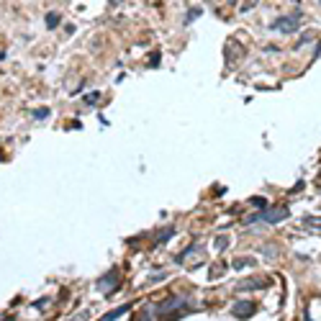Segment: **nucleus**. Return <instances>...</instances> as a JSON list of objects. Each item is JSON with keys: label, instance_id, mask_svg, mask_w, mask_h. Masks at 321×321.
<instances>
[{"label": "nucleus", "instance_id": "f8f14e48", "mask_svg": "<svg viewBox=\"0 0 321 321\" xmlns=\"http://www.w3.org/2000/svg\"><path fill=\"white\" fill-rule=\"evenodd\" d=\"M57 24H59V16H57V13H49V16H47V26L52 29V26H57Z\"/></svg>", "mask_w": 321, "mask_h": 321}, {"label": "nucleus", "instance_id": "6e6552de", "mask_svg": "<svg viewBox=\"0 0 321 321\" xmlns=\"http://www.w3.org/2000/svg\"><path fill=\"white\" fill-rule=\"evenodd\" d=\"M254 265H257V260H254V257H242V260L237 257V260L231 262V267H234V270H247V267H254Z\"/></svg>", "mask_w": 321, "mask_h": 321}, {"label": "nucleus", "instance_id": "f03ea898", "mask_svg": "<svg viewBox=\"0 0 321 321\" xmlns=\"http://www.w3.org/2000/svg\"><path fill=\"white\" fill-rule=\"evenodd\" d=\"M301 13L295 11V13H288V16H280V18H275L272 24H270V31H275V34H293V31H298V26H301Z\"/></svg>", "mask_w": 321, "mask_h": 321}, {"label": "nucleus", "instance_id": "20e7f679", "mask_svg": "<svg viewBox=\"0 0 321 321\" xmlns=\"http://www.w3.org/2000/svg\"><path fill=\"white\" fill-rule=\"evenodd\" d=\"M116 285H118V270H108V272L95 283V288H98L100 293H111Z\"/></svg>", "mask_w": 321, "mask_h": 321}, {"label": "nucleus", "instance_id": "423d86ee", "mask_svg": "<svg viewBox=\"0 0 321 321\" xmlns=\"http://www.w3.org/2000/svg\"><path fill=\"white\" fill-rule=\"evenodd\" d=\"M301 226H303L306 231H311V234H318V237H321V216H303Z\"/></svg>", "mask_w": 321, "mask_h": 321}, {"label": "nucleus", "instance_id": "4468645a", "mask_svg": "<svg viewBox=\"0 0 321 321\" xmlns=\"http://www.w3.org/2000/svg\"><path fill=\"white\" fill-rule=\"evenodd\" d=\"M34 116H36V118H47V116H49V108H36Z\"/></svg>", "mask_w": 321, "mask_h": 321}, {"label": "nucleus", "instance_id": "0eeeda50", "mask_svg": "<svg viewBox=\"0 0 321 321\" xmlns=\"http://www.w3.org/2000/svg\"><path fill=\"white\" fill-rule=\"evenodd\" d=\"M265 285H267V280L254 277V280H242L237 288H239V290H257V288H265Z\"/></svg>", "mask_w": 321, "mask_h": 321}, {"label": "nucleus", "instance_id": "39448f33", "mask_svg": "<svg viewBox=\"0 0 321 321\" xmlns=\"http://www.w3.org/2000/svg\"><path fill=\"white\" fill-rule=\"evenodd\" d=\"M254 311H257V306H254L252 301H237V303L231 306V313H234L237 318H249Z\"/></svg>", "mask_w": 321, "mask_h": 321}, {"label": "nucleus", "instance_id": "ddd939ff", "mask_svg": "<svg viewBox=\"0 0 321 321\" xmlns=\"http://www.w3.org/2000/svg\"><path fill=\"white\" fill-rule=\"evenodd\" d=\"M98 100H100V93H98V90H95V93H90V95H85V103H90V105H93V103H98Z\"/></svg>", "mask_w": 321, "mask_h": 321}, {"label": "nucleus", "instance_id": "2eb2a0df", "mask_svg": "<svg viewBox=\"0 0 321 321\" xmlns=\"http://www.w3.org/2000/svg\"><path fill=\"white\" fill-rule=\"evenodd\" d=\"M85 318H88V311H80V313L75 316V321H85Z\"/></svg>", "mask_w": 321, "mask_h": 321}, {"label": "nucleus", "instance_id": "f257e3e1", "mask_svg": "<svg viewBox=\"0 0 321 321\" xmlns=\"http://www.w3.org/2000/svg\"><path fill=\"white\" fill-rule=\"evenodd\" d=\"M157 313H170L173 318H178V316H183L185 311H188V301L185 298H180V295H170L167 301H162V303H157V306H152Z\"/></svg>", "mask_w": 321, "mask_h": 321}, {"label": "nucleus", "instance_id": "7ed1b4c3", "mask_svg": "<svg viewBox=\"0 0 321 321\" xmlns=\"http://www.w3.org/2000/svg\"><path fill=\"white\" fill-rule=\"evenodd\" d=\"M288 208L285 206H277V208H270V211H265V213H260V216H252L249 221H254V219H260V221H267V224H280V221H285L288 219Z\"/></svg>", "mask_w": 321, "mask_h": 321}, {"label": "nucleus", "instance_id": "9b49d317", "mask_svg": "<svg viewBox=\"0 0 321 321\" xmlns=\"http://www.w3.org/2000/svg\"><path fill=\"white\" fill-rule=\"evenodd\" d=\"M173 234H175V229H173V226H170V229H165V231H159V234H157V242H167Z\"/></svg>", "mask_w": 321, "mask_h": 321}, {"label": "nucleus", "instance_id": "1a4fd4ad", "mask_svg": "<svg viewBox=\"0 0 321 321\" xmlns=\"http://www.w3.org/2000/svg\"><path fill=\"white\" fill-rule=\"evenodd\" d=\"M126 311H129V306H118L116 311H108V313H105L103 318H98V321H116V318H118V316H123Z\"/></svg>", "mask_w": 321, "mask_h": 321}, {"label": "nucleus", "instance_id": "9d476101", "mask_svg": "<svg viewBox=\"0 0 321 321\" xmlns=\"http://www.w3.org/2000/svg\"><path fill=\"white\" fill-rule=\"evenodd\" d=\"M213 247H216L219 252H224V249L229 247V237H226V234H221V237H216V239H213Z\"/></svg>", "mask_w": 321, "mask_h": 321}]
</instances>
